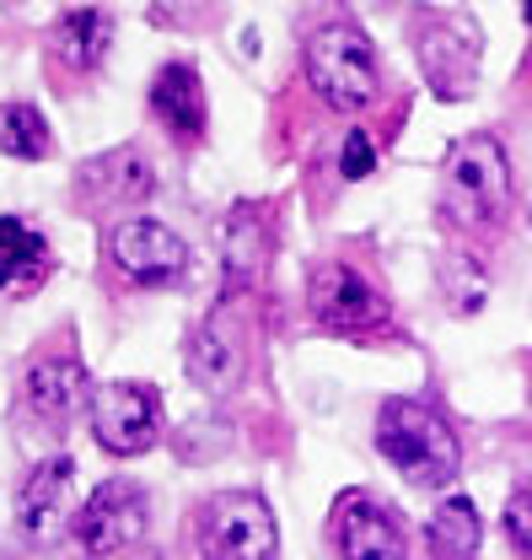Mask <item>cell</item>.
Masks as SVG:
<instances>
[{
    "label": "cell",
    "mask_w": 532,
    "mask_h": 560,
    "mask_svg": "<svg viewBox=\"0 0 532 560\" xmlns=\"http://www.w3.org/2000/svg\"><path fill=\"white\" fill-rule=\"evenodd\" d=\"M506 539L532 560V486L511 490V501H506Z\"/></svg>",
    "instance_id": "22"
},
{
    "label": "cell",
    "mask_w": 532,
    "mask_h": 560,
    "mask_svg": "<svg viewBox=\"0 0 532 560\" xmlns=\"http://www.w3.org/2000/svg\"><path fill=\"white\" fill-rule=\"evenodd\" d=\"M44 270H49V248H44V237H38L27 221L0 215V291H11V285H33Z\"/></svg>",
    "instance_id": "19"
},
{
    "label": "cell",
    "mask_w": 532,
    "mask_h": 560,
    "mask_svg": "<svg viewBox=\"0 0 532 560\" xmlns=\"http://www.w3.org/2000/svg\"><path fill=\"white\" fill-rule=\"evenodd\" d=\"M145 517H151L145 512V490L130 486V480H103L75 506L70 539H75L81 556H92V560L119 556V550H130L134 539H145Z\"/></svg>",
    "instance_id": "5"
},
{
    "label": "cell",
    "mask_w": 532,
    "mask_h": 560,
    "mask_svg": "<svg viewBox=\"0 0 532 560\" xmlns=\"http://www.w3.org/2000/svg\"><path fill=\"white\" fill-rule=\"evenodd\" d=\"M371 167H377V145L366 130H350L344 136V151H339V173L344 178H371Z\"/></svg>",
    "instance_id": "23"
},
{
    "label": "cell",
    "mask_w": 532,
    "mask_h": 560,
    "mask_svg": "<svg viewBox=\"0 0 532 560\" xmlns=\"http://www.w3.org/2000/svg\"><path fill=\"white\" fill-rule=\"evenodd\" d=\"M414 49H419L425 81L441 97H463L468 86H473V49L468 44H447V27L441 22H430L425 33H414Z\"/></svg>",
    "instance_id": "17"
},
{
    "label": "cell",
    "mask_w": 532,
    "mask_h": 560,
    "mask_svg": "<svg viewBox=\"0 0 532 560\" xmlns=\"http://www.w3.org/2000/svg\"><path fill=\"white\" fill-rule=\"evenodd\" d=\"M522 16H528V22H532V0H528V5H522Z\"/></svg>",
    "instance_id": "24"
},
{
    "label": "cell",
    "mask_w": 532,
    "mask_h": 560,
    "mask_svg": "<svg viewBox=\"0 0 532 560\" xmlns=\"http://www.w3.org/2000/svg\"><path fill=\"white\" fill-rule=\"evenodd\" d=\"M86 366L75 361V355H44V361H33L27 366V377H22V399H27V410L44 420V425H70L75 410L86 405Z\"/></svg>",
    "instance_id": "11"
},
{
    "label": "cell",
    "mask_w": 532,
    "mask_h": 560,
    "mask_svg": "<svg viewBox=\"0 0 532 560\" xmlns=\"http://www.w3.org/2000/svg\"><path fill=\"white\" fill-rule=\"evenodd\" d=\"M274 512L253 490H221L194 512L200 560H274Z\"/></svg>",
    "instance_id": "4"
},
{
    "label": "cell",
    "mask_w": 532,
    "mask_h": 560,
    "mask_svg": "<svg viewBox=\"0 0 532 560\" xmlns=\"http://www.w3.org/2000/svg\"><path fill=\"white\" fill-rule=\"evenodd\" d=\"M108 44H114V16L97 11V5L66 11V16L55 22V33H49L55 60L70 66V70H97L103 66V55H108Z\"/></svg>",
    "instance_id": "15"
},
{
    "label": "cell",
    "mask_w": 532,
    "mask_h": 560,
    "mask_svg": "<svg viewBox=\"0 0 532 560\" xmlns=\"http://www.w3.org/2000/svg\"><path fill=\"white\" fill-rule=\"evenodd\" d=\"M307 81L329 108H344V114L371 108V97L382 92V66H377L371 38L355 22H323L307 38Z\"/></svg>",
    "instance_id": "3"
},
{
    "label": "cell",
    "mask_w": 532,
    "mask_h": 560,
    "mask_svg": "<svg viewBox=\"0 0 532 560\" xmlns=\"http://www.w3.org/2000/svg\"><path fill=\"white\" fill-rule=\"evenodd\" d=\"M70 480H75V464H70L66 453L44 458V464L22 480V490H16V528H22L33 545H49V539L66 528Z\"/></svg>",
    "instance_id": "10"
},
{
    "label": "cell",
    "mask_w": 532,
    "mask_h": 560,
    "mask_svg": "<svg viewBox=\"0 0 532 560\" xmlns=\"http://www.w3.org/2000/svg\"><path fill=\"white\" fill-rule=\"evenodd\" d=\"M108 259L114 270L134 285H167V280L184 276L189 265V243L167 226V221H151V215H130L108 232Z\"/></svg>",
    "instance_id": "7"
},
{
    "label": "cell",
    "mask_w": 532,
    "mask_h": 560,
    "mask_svg": "<svg viewBox=\"0 0 532 560\" xmlns=\"http://www.w3.org/2000/svg\"><path fill=\"white\" fill-rule=\"evenodd\" d=\"M484 296H489V280L478 270V259L452 254V259H447V307H452V313H478Z\"/></svg>",
    "instance_id": "21"
},
{
    "label": "cell",
    "mask_w": 532,
    "mask_h": 560,
    "mask_svg": "<svg viewBox=\"0 0 532 560\" xmlns=\"http://www.w3.org/2000/svg\"><path fill=\"white\" fill-rule=\"evenodd\" d=\"M511 206V162L506 145L478 130L452 145L447 173H441V210L458 226H495Z\"/></svg>",
    "instance_id": "2"
},
{
    "label": "cell",
    "mask_w": 532,
    "mask_h": 560,
    "mask_svg": "<svg viewBox=\"0 0 532 560\" xmlns=\"http://www.w3.org/2000/svg\"><path fill=\"white\" fill-rule=\"evenodd\" d=\"M92 436L103 453H119V458H134L145 447H156L162 436V399L151 383H103L92 388Z\"/></svg>",
    "instance_id": "6"
},
{
    "label": "cell",
    "mask_w": 532,
    "mask_h": 560,
    "mask_svg": "<svg viewBox=\"0 0 532 560\" xmlns=\"http://www.w3.org/2000/svg\"><path fill=\"white\" fill-rule=\"evenodd\" d=\"M264 254H269V237H264L259 210L237 206L232 221H226V248H221V259H226V285H232V291H237V285H253L259 270H264Z\"/></svg>",
    "instance_id": "18"
},
{
    "label": "cell",
    "mask_w": 532,
    "mask_h": 560,
    "mask_svg": "<svg viewBox=\"0 0 532 560\" xmlns=\"http://www.w3.org/2000/svg\"><path fill=\"white\" fill-rule=\"evenodd\" d=\"M312 318L333 335H366L388 324V302L355 265H323L312 276Z\"/></svg>",
    "instance_id": "9"
},
{
    "label": "cell",
    "mask_w": 532,
    "mask_h": 560,
    "mask_svg": "<svg viewBox=\"0 0 532 560\" xmlns=\"http://www.w3.org/2000/svg\"><path fill=\"white\" fill-rule=\"evenodd\" d=\"M243 366H248L243 335H237L221 313H210L200 329H194V340H189V377H194V388L226 394V388L243 383Z\"/></svg>",
    "instance_id": "13"
},
{
    "label": "cell",
    "mask_w": 532,
    "mask_h": 560,
    "mask_svg": "<svg viewBox=\"0 0 532 560\" xmlns=\"http://www.w3.org/2000/svg\"><path fill=\"white\" fill-rule=\"evenodd\" d=\"M75 184H81L92 200H151L156 173H151V162H145L134 145H119V151L92 156V162L81 167Z\"/></svg>",
    "instance_id": "14"
},
{
    "label": "cell",
    "mask_w": 532,
    "mask_h": 560,
    "mask_svg": "<svg viewBox=\"0 0 532 560\" xmlns=\"http://www.w3.org/2000/svg\"><path fill=\"white\" fill-rule=\"evenodd\" d=\"M478 539H484V528H478V506L468 495H447L430 512V523H425L430 560H473L478 556Z\"/></svg>",
    "instance_id": "16"
},
{
    "label": "cell",
    "mask_w": 532,
    "mask_h": 560,
    "mask_svg": "<svg viewBox=\"0 0 532 560\" xmlns=\"http://www.w3.org/2000/svg\"><path fill=\"white\" fill-rule=\"evenodd\" d=\"M151 114L173 130L178 140H200L210 125V103H204V81L189 60H167L151 81Z\"/></svg>",
    "instance_id": "12"
},
{
    "label": "cell",
    "mask_w": 532,
    "mask_h": 560,
    "mask_svg": "<svg viewBox=\"0 0 532 560\" xmlns=\"http://www.w3.org/2000/svg\"><path fill=\"white\" fill-rule=\"evenodd\" d=\"M377 453L419 490H441L463 469V442L452 420L419 399H388L377 410Z\"/></svg>",
    "instance_id": "1"
},
{
    "label": "cell",
    "mask_w": 532,
    "mask_h": 560,
    "mask_svg": "<svg viewBox=\"0 0 532 560\" xmlns=\"http://www.w3.org/2000/svg\"><path fill=\"white\" fill-rule=\"evenodd\" d=\"M333 545L344 560H403L409 539L393 506H382L371 490H344L333 501Z\"/></svg>",
    "instance_id": "8"
},
{
    "label": "cell",
    "mask_w": 532,
    "mask_h": 560,
    "mask_svg": "<svg viewBox=\"0 0 532 560\" xmlns=\"http://www.w3.org/2000/svg\"><path fill=\"white\" fill-rule=\"evenodd\" d=\"M0 151L16 162H44L55 151V136L33 103H0Z\"/></svg>",
    "instance_id": "20"
}]
</instances>
